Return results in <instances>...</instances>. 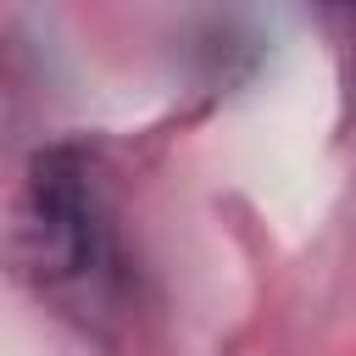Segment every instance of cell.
Here are the masks:
<instances>
[{"label": "cell", "mask_w": 356, "mask_h": 356, "mask_svg": "<svg viewBox=\"0 0 356 356\" xmlns=\"http://www.w3.org/2000/svg\"><path fill=\"white\" fill-rule=\"evenodd\" d=\"M22 239L28 261L72 295H95L111 273V234L100 195L89 184V167L78 150H44L28 167L22 189Z\"/></svg>", "instance_id": "cell-1"}]
</instances>
